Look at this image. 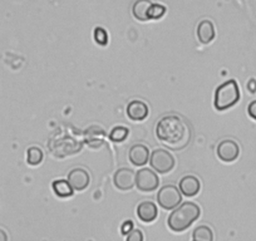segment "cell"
<instances>
[{"label":"cell","mask_w":256,"mask_h":241,"mask_svg":"<svg viewBox=\"0 0 256 241\" xmlns=\"http://www.w3.org/2000/svg\"><path fill=\"white\" fill-rule=\"evenodd\" d=\"M191 127L180 116H164L156 124V137L172 151H181L191 141Z\"/></svg>","instance_id":"1"},{"label":"cell","mask_w":256,"mask_h":241,"mask_svg":"<svg viewBox=\"0 0 256 241\" xmlns=\"http://www.w3.org/2000/svg\"><path fill=\"white\" fill-rule=\"evenodd\" d=\"M201 215V208L195 202H184L174 208L167 218V225L174 232L187 230Z\"/></svg>","instance_id":"2"},{"label":"cell","mask_w":256,"mask_h":241,"mask_svg":"<svg viewBox=\"0 0 256 241\" xmlns=\"http://www.w3.org/2000/svg\"><path fill=\"white\" fill-rule=\"evenodd\" d=\"M240 88L235 80H228L218 86L215 90V100L214 106L218 110H226L234 107L240 100Z\"/></svg>","instance_id":"3"},{"label":"cell","mask_w":256,"mask_h":241,"mask_svg":"<svg viewBox=\"0 0 256 241\" xmlns=\"http://www.w3.org/2000/svg\"><path fill=\"white\" fill-rule=\"evenodd\" d=\"M174 157L164 148H157L150 156V164L158 174H167L174 170Z\"/></svg>","instance_id":"4"},{"label":"cell","mask_w":256,"mask_h":241,"mask_svg":"<svg viewBox=\"0 0 256 241\" xmlns=\"http://www.w3.org/2000/svg\"><path fill=\"white\" fill-rule=\"evenodd\" d=\"M157 201H158V205L164 210H174L178 208L182 201L181 191L174 185L164 186L157 194Z\"/></svg>","instance_id":"5"},{"label":"cell","mask_w":256,"mask_h":241,"mask_svg":"<svg viewBox=\"0 0 256 241\" xmlns=\"http://www.w3.org/2000/svg\"><path fill=\"white\" fill-rule=\"evenodd\" d=\"M136 188L142 192H152L158 188V174L150 168H142L136 174Z\"/></svg>","instance_id":"6"},{"label":"cell","mask_w":256,"mask_h":241,"mask_svg":"<svg viewBox=\"0 0 256 241\" xmlns=\"http://www.w3.org/2000/svg\"><path fill=\"white\" fill-rule=\"evenodd\" d=\"M216 154L222 162L230 164V162L236 161L240 156V146L234 140H224L218 144Z\"/></svg>","instance_id":"7"},{"label":"cell","mask_w":256,"mask_h":241,"mask_svg":"<svg viewBox=\"0 0 256 241\" xmlns=\"http://www.w3.org/2000/svg\"><path fill=\"white\" fill-rule=\"evenodd\" d=\"M136 174L130 168H120L113 176V184L120 191L132 190L136 185Z\"/></svg>","instance_id":"8"},{"label":"cell","mask_w":256,"mask_h":241,"mask_svg":"<svg viewBox=\"0 0 256 241\" xmlns=\"http://www.w3.org/2000/svg\"><path fill=\"white\" fill-rule=\"evenodd\" d=\"M68 182L74 191H83L90 186V176L84 168H73L68 174Z\"/></svg>","instance_id":"9"},{"label":"cell","mask_w":256,"mask_h":241,"mask_svg":"<svg viewBox=\"0 0 256 241\" xmlns=\"http://www.w3.org/2000/svg\"><path fill=\"white\" fill-rule=\"evenodd\" d=\"M148 106L144 100H131L127 106V116L128 118L134 122H141L148 117Z\"/></svg>","instance_id":"10"},{"label":"cell","mask_w":256,"mask_h":241,"mask_svg":"<svg viewBox=\"0 0 256 241\" xmlns=\"http://www.w3.org/2000/svg\"><path fill=\"white\" fill-rule=\"evenodd\" d=\"M178 188L182 195L187 196V198H192V196H196L200 192L201 184L198 177L188 174V176L182 177Z\"/></svg>","instance_id":"11"},{"label":"cell","mask_w":256,"mask_h":241,"mask_svg":"<svg viewBox=\"0 0 256 241\" xmlns=\"http://www.w3.org/2000/svg\"><path fill=\"white\" fill-rule=\"evenodd\" d=\"M137 216L142 222H152L158 216V210H157L156 204L152 201H142L138 206H137Z\"/></svg>","instance_id":"12"},{"label":"cell","mask_w":256,"mask_h":241,"mask_svg":"<svg viewBox=\"0 0 256 241\" xmlns=\"http://www.w3.org/2000/svg\"><path fill=\"white\" fill-rule=\"evenodd\" d=\"M130 161L134 164V166H144L150 160V150L148 147L144 146V144H134L130 150Z\"/></svg>","instance_id":"13"},{"label":"cell","mask_w":256,"mask_h":241,"mask_svg":"<svg viewBox=\"0 0 256 241\" xmlns=\"http://www.w3.org/2000/svg\"><path fill=\"white\" fill-rule=\"evenodd\" d=\"M196 34H198V38L201 43L210 44L216 36V30L212 22L208 20V19L201 20L200 23H198V29H196Z\"/></svg>","instance_id":"14"},{"label":"cell","mask_w":256,"mask_h":241,"mask_svg":"<svg viewBox=\"0 0 256 241\" xmlns=\"http://www.w3.org/2000/svg\"><path fill=\"white\" fill-rule=\"evenodd\" d=\"M86 142L92 148H98L104 142V131L98 126H92L86 131Z\"/></svg>","instance_id":"15"},{"label":"cell","mask_w":256,"mask_h":241,"mask_svg":"<svg viewBox=\"0 0 256 241\" xmlns=\"http://www.w3.org/2000/svg\"><path fill=\"white\" fill-rule=\"evenodd\" d=\"M152 0H136L132 8V14L140 22H148V10L152 6Z\"/></svg>","instance_id":"16"},{"label":"cell","mask_w":256,"mask_h":241,"mask_svg":"<svg viewBox=\"0 0 256 241\" xmlns=\"http://www.w3.org/2000/svg\"><path fill=\"white\" fill-rule=\"evenodd\" d=\"M52 188H53L54 194H56L58 198H70V196L74 194V190L72 188V186L70 185L67 180H56L53 184H52Z\"/></svg>","instance_id":"17"},{"label":"cell","mask_w":256,"mask_h":241,"mask_svg":"<svg viewBox=\"0 0 256 241\" xmlns=\"http://www.w3.org/2000/svg\"><path fill=\"white\" fill-rule=\"evenodd\" d=\"M192 238H194V241H214V232L211 228L201 225L194 230Z\"/></svg>","instance_id":"18"},{"label":"cell","mask_w":256,"mask_h":241,"mask_svg":"<svg viewBox=\"0 0 256 241\" xmlns=\"http://www.w3.org/2000/svg\"><path fill=\"white\" fill-rule=\"evenodd\" d=\"M43 151H42L39 147H29L28 151H26V162H28L30 166H38L43 161Z\"/></svg>","instance_id":"19"},{"label":"cell","mask_w":256,"mask_h":241,"mask_svg":"<svg viewBox=\"0 0 256 241\" xmlns=\"http://www.w3.org/2000/svg\"><path fill=\"white\" fill-rule=\"evenodd\" d=\"M128 136H130V130L124 126H117L110 132V140L114 144H120V142L126 141Z\"/></svg>","instance_id":"20"},{"label":"cell","mask_w":256,"mask_h":241,"mask_svg":"<svg viewBox=\"0 0 256 241\" xmlns=\"http://www.w3.org/2000/svg\"><path fill=\"white\" fill-rule=\"evenodd\" d=\"M167 8L162 4H157V3H152L151 8L148 10V20H158L161 19L162 16L166 14Z\"/></svg>","instance_id":"21"},{"label":"cell","mask_w":256,"mask_h":241,"mask_svg":"<svg viewBox=\"0 0 256 241\" xmlns=\"http://www.w3.org/2000/svg\"><path fill=\"white\" fill-rule=\"evenodd\" d=\"M93 38H94V42L98 46H104L108 44L110 36H108L107 30L104 28H102V26H96L94 32H93Z\"/></svg>","instance_id":"22"},{"label":"cell","mask_w":256,"mask_h":241,"mask_svg":"<svg viewBox=\"0 0 256 241\" xmlns=\"http://www.w3.org/2000/svg\"><path fill=\"white\" fill-rule=\"evenodd\" d=\"M126 241H144V234H142V231L140 228H134L127 235Z\"/></svg>","instance_id":"23"},{"label":"cell","mask_w":256,"mask_h":241,"mask_svg":"<svg viewBox=\"0 0 256 241\" xmlns=\"http://www.w3.org/2000/svg\"><path fill=\"white\" fill-rule=\"evenodd\" d=\"M132 230H134V222H132L131 220L124 221V222L122 224V226H120V232H122L123 235H128Z\"/></svg>","instance_id":"24"},{"label":"cell","mask_w":256,"mask_h":241,"mask_svg":"<svg viewBox=\"0 0 256 241\" xmlns=\"http://www.w3.org/2000/svg\"><path fill=\"white\" fill-rule=\"evenodd\" d=\"M248 113L254 120H256V100H252V102L248 103Z\"/></svg>","instance_id":"25"},{"label":"cell","mask_w":256,"mask_h":241,"mask_svg":"<svg viewBox=\"0 0 256 241\" xmlns=\"http://www.w3.org/2000/svg\"><path fill=\"white\" fill-rule=\"evenodd\" d=\"M248 90L250 93H256V80L255 78H251L248 82Z\"/></svg>","instance_id":"26"},{"label":"cell","mask_w":256,"mask_h":241,"mask_svg":"<svg viewBox=\"0 0 256 241\" xmlns=\"http://www.w3.org/2000/svg\"><path fill=\"white\" fill-rule=\"evenodd\" d=\"M0 241H8V235L3 228H0Z\"/></svg>","instance_id":"27"}]
</instances>
